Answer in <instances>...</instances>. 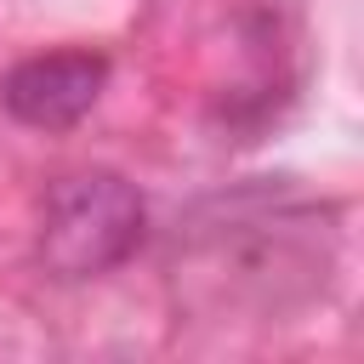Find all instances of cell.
I'll list each match as a JSON object with an SVG mask.
<instances>
[{
  "label": "cell",
  "instance_id": "6da1fadb",
  "mask_svg": "<svg viewBox=\"0 0 364 364\" xmlns=\"http://www.w3.org/2000/svg\"><path fill=\"white\" fill-rule=\"evenodd\" d=\"M330 273V228L313 205H279V199H239L216 222H193L188 250L176 256V284L222 313H290L307 296L324 290Z\"/></svg>",
  "mask_w": 364,
  "mask_h": 364
},
{
  "label": "cell",
  "instance_id": "7a4b0ae2",
  "mask_svg": "<svg viewBox=\"0 0 364 364\" xmlns=\"http://www.w3.org/2000/svg\"><path fill=\"white\" fill-rule=\"evenodd\" d=\"M148 228V205L136 182L119 171H74L51 182L34 228V256L57 279H102L114 273Z\"/></svg>",
  "mask_w": 364,
  "mask_h": 364
},
{
  "label": "cell",
  "instance_id": "3957f363",
  "mask_svg": "<svg viewBox=\"0 0 364 364\" xmlns=\"http://www.w3.org/2000/svg\"><path fill=\"white\" fill-rule=\"evenodd\" d=\"M108 85V57L97 51H40L0 74V108L28 131L80 125Z\"/></svg>",
  "mask_w": 364,
  "mask_h": 364
}]
</instances>
